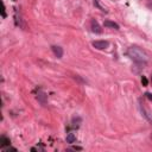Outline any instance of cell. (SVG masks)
Listing matches in <instances>:
<instances>
[{
	"mask_svg": "<svg viewBox=\"0 0 152 152\" xmlns=\"http://www.w3.org/2000/svg\"><path fill=\"white\" fill-rule=\"evenodd\" d=\"M141 83H143L144 87H146L148 85V81H147V79L145 77V76H143V77H141Z\"/></svg>",
	"mask_w": 152,
	"mask_h": 152,
	"instance_id": "cell-13",
	"label": "cell"
},
{
	"mask_svg": "<svg viewBox=\"0 0 152 152\" xmlns=\"http://www.w3.org/2000/svg\"><path fill=\"white\" fill-rule=\"evenodd\" d=\"M92 45L98 50H104L109 46V42L108 41H94L92 43Z\"/></svg>",
	"mask_w": 152,
	"mask_h": 152,
	"instance_id": "cell-2",
	"label": "cell"
},
{
	"mask_svg": "<svg viewBox=\"0 0 152 152\" xmlns=\"http://www.w3.org/2000/svg\"><path fill=\"white\" fill-rule=\"evenodd\" d=\"M93 3H94V6H95V7H98V9H99V10H101L102 12H107V11L105 10V7H102V6L100 5L99 0H93Z\"/></svg>",
	"mask_w": 152,
	"mask_h": 152,
	"instance_id": "cell-11",
	"label": "cell"
},
{
	"mask_svg": "<svg viewBox=\"0 0 152 152\" xmlns=\"http://www.w3.org/2000/svg\"><path fill=\"white\" fill-rule=\"evenodd\" d=\"M146 7L152 10V0H147V1H146Z\"/></svg>",
	"mask_w": 152,
	"mask_h": 152,
	"instance_id": "cell-14",
	"label": "cell"
},
{
	"mask_svg": "<svg viewBox=\"0 0 152 152\" xmlns=\"http://www.w3.org/2000/svg\"><path fill=\"white\" fill-rule=\"evenodd\" d=\"M13 1H17V0H13Z\"/></svg>",
	"mask_w": 152,
	"mask_h": 152,
	"instance_id": "cell-16",
	"label": "cell"
},
{
	"mask_svg": "<svg viewBox=\"0 0 152 152\" xmlns=\"http://www.w3.org/2000/svg\"><path fill=\"white\" fill-rule=\"evenodd\" d=\"M127 56L131 58V59H133L135 63H140V64H145V63H147V61H148V55L143 50V49H140V48H138V46H131V48H128V50H127Z\"/></svg>",
	"mask_w": 152,
	"mask_h": 152,
	"instance_id": "cell-1",
	"label": "cell"
},
{
	"mask_svg": "<svg viewBox=\"0 0 152 152\" xmlns=\"http://www.w3.org/2000/svg\"><path fill=\"white\" fill-rule=\"evenodd\" d=\"M145 96H146L148 100H151V101H152V94H151V93H145Z\"/></svg>",
	"mask_w": 152,
	"mask_h": 152,
	"instance_id": "cell-15",
	"label": "cell"
},
{
	"mask_svg": "<svg viewBox=\"0 0 152 152\" xmlns=\"http://www.w3.org/2000/svg\"><path fill=\"white\" fill-rule=\"evenodd\" d=\"M105 28H112V29H115V30H119V25L114 22H111V20H106L105 22Z\"/></svg>",
	"mask_w": 152,
	"mask_h": 152,
	"instance_id": "cell-9",
	"label": "cell"
},
{
	"mask_svg": "<svg viewBox=\"0 0 152 152\" xmlns=\"http://www.w3.org/2000/svg\"><path fill=\"white\" fill-rule=\"evenodd\" d=\"M140 109H141V113H143V115L150 121V122H152V115H151V113H150V111H147L145 107H144V105L143 104H140Z\"/></svg>",
	"mask_w": 152,
	"mask_h": 152,
	"instance_id": "cell-6",
	"label": "cell"
},
{
	"mask_svg": "<svg viewBox=\"0 0 152 152\" xmlns=\"http://www.w3.org/2000/svg\"><path fill=\"white\" fill-rule=\"evenodd\" d=\"M75 141H76L75 134H74V133H68V134H67V143L72 144V143H75Z\"/></svg>",
	"mask_w": 152,
	"mask_h": 152,
	"instance_id": "cell-10",
	"label": "cell"
},
{
	"mask_svg": "<svg viewBox=\"0 0 152 152\" xmlns=\"http://www.w3.org/2000/svg\"><path fill=\"white\" fill-rule=\"evenodd\" d=\"M14 18H16V25L19 26V28L25 29V24H24L22 17H20V13L18 12V9H16V11H14Z\"/></svg>",
	"mask_w": 152,
	"mask_h": 152,
	"instance_id": "cell-3",
	"label": "cell"
},
{
	"mask_svg": "<svg viewBox=\"0 0 152 152\" xmlns=\"http://www.w3.org/2000/svg\"><path fill=\"white\" fill-rule=\"evenodd\" d=\"M90 25H92V31L94 32V33H102V29H101V26L99 25V23L95 20V19H93L92 22H90Z\"/></svg>",
	"mask_w": 152,
	"mask_h": 152,
	"instance_id": "cell-4",
	"label": "cell"
},
{
	"mask_svg": "<svg viewBox=\"0 0 152 152\" xmlns=\"http://www.w3.org/2000/svg\"><path fill=\"white\" fill-rule=\"evenodd\" d=\"M151 80H152V79H151Z\"/></svg>",
	"mask_w": 152,
	"mask_h": 152,
	"instance_id": "cell-17",
	"label": "cell"
},
{
	"mask_svg": "<svg viewBox=\"0 0 152 152\" xmlns=\"http://www.w3.org/2000/svg\"><path fill=\"white\" fill-rule=\"evenodd\" d=\"M51 50H52L54 55H55L57 58H62V56H63V49H62L61 46H58V45H52V46H51Z\"/></svg>",
	"mask_w": 152,
	"mask_h": 152,
	"instance_id": "cell-5",
	"label": "cell"
},
{
	"mask_svg": "<svg viewBox=\"0 0 152 152\" xmlns=\"http://www.w3.org/2000/svg\"><path fill=\"white\" fill-rule=\"evenodd\" d=\"M1 17L6 18V12H5V4L4 1H1Z\"/></svg>",
	"mask_w": 152,
	"mask_h": 152,
	"instance_id": "cell-12",
	"label": "cell"
},
{
	"mask_svg": "<svg viewBox=\"0 0 152 152\" xmlns=\"http://www.w3.org/2000/svg\"><path fill=\"white\" fill-rule=\"evenodd\" d=\"M37 100L42 104V105H46V95H45V93H43L42 90L37 94Z\"/></svg>",
	"mask_w": 152,
	"mask_h": 152,
	"instance_id": "cell-7",
	"label": "cell"
},
{
	"mask_svg": "<svg viewBox=\"0 0 152 152\" xmlns=\"http://www.w3.org/2000/svg\"><path fill=\"white\" fill-rule=\"evenodd\" d=\"M10 144H11L10 139L7 137H5V135H1V138H0V146H1V148H4L5 146H7Z\"/></svg>",
	"mask_w": 152,
	"mask_h": 152,
	"instance_id": "cell-8",
	"label": "cell"
}]
</instances>
